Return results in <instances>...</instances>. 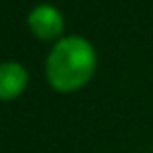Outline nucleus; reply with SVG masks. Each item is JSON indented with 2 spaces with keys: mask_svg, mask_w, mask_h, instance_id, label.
<instances>
[{
  "mask_svg": "<svg viewBox=\"0 0 153 153\" xmlns=\"http://www.w3.org/2000/svg\"><path fill=\"white\" fill-rule=\"evenodd\" d=\"M96 71V51L81 36H65L53 45L45 61L47 81L59 92L79 90Z\"/></svg>",
  "mask_w": 153,
  "mask_h": 153,
  "instance_id": "obj_1",
  "label": "nucleus"
},
{
  "mask_svg": "<svg viewBox=\"0 0 153 153\" xmlns=\"http://www.w3.org/2000/svg\"><path fill=\"white\" fill-rule=\"evenodd\" d=\"M30 30L41 39H55L63 33V14L51 4H39L27 16Z\"/></svg>",
  "mask_w": 153,
  "mask_h": 153,
  "instance_id": "obj_2",
  "label": "nucleus"
},
{
  "mask_svg": "<svg viewBox=\"0 0 153 153\" xmlns=\"http://www.w3.org/2000/svg\"><path fill=\"white\" fill-rule=\"evenodd\" d=\"M27 86V71L16 61L0 63V100H14Z\"/></svg>",
  "mask_w": 153,
  "mask_h": 153,
  "instance_id": "obj_3",
  "label": "nucleus"
}]
</instances>
